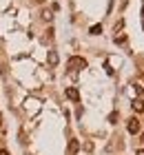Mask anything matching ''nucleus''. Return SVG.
I'll list each match as a JSON object with an SVG mask.
<instances>
[{
	"mask_svg": "<svg viewBox=\"0 0 144 155\" xmlns=\"http://www.w3.org/2000/svg\"><path fill=\"white\" fill-rule=\"evenodd\" d=\"M84 67H86V60L84 58H78V55H75V58L69 60V69H84Z\"/></svg>",
	"mask_w": 144,
	"mask_h": 155,
	"instance_id": "1",
	"label": "nucleus"
},
{
	"mask_svg": "<svg viewBox=\"0 0 144 155\" xmlns=\"http://www.w3.org/2000/svg\"><path fill=\"white\" fill-rule=\"evenodd\" d=\"M126 129H129V133H133V135H135V133L140 131V122L135 117H131V120H129V124H126Z\"/></svg>",
	"mask_w": 144,
	"mask_h": 155,
	"instance_id": "2",
	"label": "nucleus"
},
{
	"mask_svg": "<svg viewBox=\"0 0 144 155\" xmlns=\"http://www.w3.org/2000/svg\"><path fill=\"white\" fill-rule=\"evenodd\" d=\"M64 95H67L69 100H78V97H80V93H78V89H73V87H69L67 91H64Z\"/></svg>",
	"mask_w": 144,
	"mask_h": 155,
	"instance_id": "3",
	"label": "nucleus"
},
{
	"mask_svg": "<svg viewBox=\"0 0 144 155\" xmlns=\"http://www.w3.org/2000/svg\"><path fill=\"white\" fill-rule=\"evenodd\" d=\"M69 151H71V153H78V151H80V144H78V140H71V142H69Z\"/></svg>",
	"mask_w": 144,
	"mask_h": 155,
	"instance_id": "4",
	"label": "nucleus"
},
{
	"mask_svg": "<svg viewBox=\"0 0 144 155\" xmlns=\"http://www.w3.org/2000/svg\"><path fill=\"white\" fill-rule=\"evenodd\" d=\"M89 33H91V36H98V33H102V27H100V25H93Z\"/></svg>",
	"mask_w": 144,
	"mask_h": 155,
	"instance_id": "5",
	"label": "nucleus"
},
{
	"mask_svg": "<svg viewBox=\"0 0 144 155\" xmlns=\"http://www.w3.org/2000/svg\"><path fill=\"white\" fill-rule=\"evenodd\" d=\"M49 62H51V64H55V62H58V55H55V51H51V53H49Z\"/></svg>",
	"mask_w": 144,
	"mask_h": 155,
	"instance_id": "6",
	"label": "nucleus"
},
{
	"mask_svg": "<svg viewBox=\"0 0 144 155\" xmlns=\"http://www.w3.org/2000/svg\"><path fill=\"white\" fill-rule=\"evenodd\" d=\"M133 109H135V111H142V109H144V104H142L140 100H135V102H133Z\"/></svg>",
	"mask_w": 144,
	"mask_h": 155,
	"instance_id": "7",
	"label": "nucleus"
},
{
	"mask_svg": "<svg viewBox=\"0 0 144 155\" xmlns=\"http://www.w3.org/2000/svg\"><path fill=\"white\" fill-rule=\"evenodd\" d=\"M115 120H118V113H111V115H109V122L115 124Z\"/></svg>",
	"mask_w": 144,
	"mask_h": 155,
	"instance_id": "8",
	"label": "nucleus"
},
{
	"mask_svg": "<svg viewBox=\"0 0 144 155\" xmlns=\"http://www.w3.org/2000/svg\"><path fill=\"white\" fill-rule=\"evenodd\" d=\"M0 155H9V153H7V151H0Z\"/></svg>",
	"mask_w": 144,
	"mask_h": 155,
	"instance_id": "9",
	"label": "nucleus"
},
{
	"mask_svg": "<svg viewBox=\"0 0 144 155\" xmlns=\"http://www.w3.org/2000/svg\"><path fill=\"white\" fill-rule=\"evenodd\" d=\"M138 155H144V151H138Z\"/></svg>",
	"mask_w": 144,
	"mask_h": 155,
	"instance_id": "10",
	"label": "nucleus"
},
{
	"mask_svg": "<svg viewBox=\"0 0 144 155\" xmlns=\"http://www.w3.org/2000/svg\"><path fill=\"white\" fill-rule=\"evenodd\" d=\"M38 2H45V0H38Z\"/></svg>",
	"mask_w": 144,
	"mask_h": 155,
	"instance_id": "11",
	"label": "nucleus"
},
{
	"mask_svg": "<svg viewBox=\"0 0 144 155\" xmlns=\"http://www.w3.org/2000/svg\"><path fill=\"white\" fill-rule=\"evenodd\" d=\"M142 29H144V22H142Z\"/></svg>",
	"mask_w": 144,
	"mask_h": 155,
	"instance_id": "12",
	"label": "nucleus"
}]
</instances>
